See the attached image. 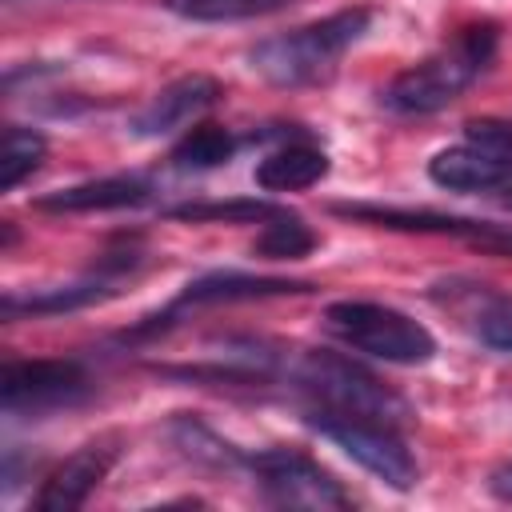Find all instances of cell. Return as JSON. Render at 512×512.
I'll list each match as a JSON object with an SVG mask.
<instances>
[{
  "label": "cell",
  "mask_w": 512,
  "mask_h": 512,
  "mask_svg": "<svg viewBox=\"0 0 512 512\" xmlns=\"http://www.w3.org/2000/svg\"><path fill=\"white\" fill-rule=\"evenodd\" d=\"M172 440L184 456L200 460V464H212V468H244L248 452H240L236 444H228L224 436H216L208 424H200L196 416H180L172 420Z\"/></svg>",
  "instance_id": "obj_19"
},
{
  "label": "cell",
  "mask_w": 512,
  "mask_h": 512,
  "mask_svg": "<svg viewBox=\"0 0 512 512\" xmlns=\"http://www.w3.org/2000/svg\"><path fill=\"white\" fill-rule=\"evenodd\" d=\"M328 152L308 144V140H296V144H284L276 152H268L260 164H256V184L264 192H300V188H312L328 176Z\"/></svg>",
  "instance_id": "obj_14"
},
{
  "label": "cell",
  "mask_w": 512,
  "mask_h": 512,
  "mask_svg": "<svg viewBox=\"0 0 512 512\" xmlns=\"http://www.w3.org/2000/svg\"><path fill=\"white\" fill-rule=\"evenodd\" d=\"M496 200H500V204L512 212V188H500V196H496Z\"/></svg>",
  "instance_id": "obj_26"
},
{
  "label": "cell",
  "mask_w": 512,
  "mask_h": 512,
  "mask_svg": "<svg viewBox=\"0 0 512 512\" xmlns=\"http://www.w3.org/2000/svg\"><path fill=\"white\" fill-rule=\"evenodd\" d=\"M476 336H480V344H488L496 352H512V296L492 300L476 316Z\"/></svg>",
  "instance_id": "obj_22"
},
{
  "label": "cell",
  "mask_w": 512,
  "mask_h": 512,
  "mask_svg": "<svg viewBox=\"0 0 512 512\" xmlns=\"http://www.w3.org/2000/svg\"><path fill=\"white\" fill-rule=\"evenodd\" d=\"M324 328L348 344L352 352H364L384 364L416 368L436 356V336L412 320L408 312L376 300H336L324 308Z\"/></svg>",
  "instance_id": "obj_4"
},
{
  "label": "cell",
  "mask_w": 512,
  "mask_h": 512,
  "mask_svg": "<svg viewBox=\"0 0 512 512\" xmlns=\"http://www.w3.org/2000/svg\"><path fill=\"white\" fill-rule=\"evenodd\" d=\"M496 44H500V28L492 20L464 24L444 48H436L420 64L404 68L380 92V104L396 116H432V112L448 108L452 100H460L464 88H472L488 72Z\"/></svg>",
  "instance_id": "obj_1"
},
{
  "label": "cell",
  "mask_w": 512,
  "mask_h": 512,
  "mask_svg": "<svg viewBox=\"0 0 512 512\" xmlns=\"http://www.w3.org/2000/svg\"><path fill=\"white\" fill-rule=\"evenodd\" d=\"M488 492H492L496 500L512 504V460H508V464H496V468L488 472Z\"/></svg>",
  "instance_id": "obj_25"
},
{
  "label": "cell",
  "mask_w": 512,
  "mask_h": 512,
  "mask_svg": "<svg viewBox=\"0 0 512 512\" xmlns=\"http://www.w3.org/2000/svg\"><path fill=\"white\" fill-rule=\"evenodd\" d=\"M288 380L320 408L332 412H348V416H368V420H384L392 428H400L404 420H412V408L400 392H392L388 384H380L368 368H360L356 360L340 356V352H300L296 360H288Z\"/></svg>",
  "instance_id": "obj_3"
},
{
  "label": "cell",
  "mask_w": 512,
  "mask_h": 512,
  "mask_svg": "<svg viewBox=\"0 0 512 512\" xmlns=\"http://www.w3.org/2000/svg\"><path fill=\"white\" fill-rule=\"evenodd\" d=\"M112 460H116V448L108 440H92V444L76 448L72 456H64L48 472V480L40 484L32 508L36 512H72V508H80L92 496V488L108 476Z\"/></svg>",
  "instance_id": "obj_9"
},
{
  "label": "cell",
  "mask_w": 512,
  "mask_h": 512,
  "mask_svg": "<svg viewBox=\"0 0 512 512\" xmlns=\"http://www.w3.org/2000/svg\"><path fill=\"white\" fill-rule=\"evenodd\" d=\"M428 176L448 192H500V188H512V156L460 144V148L436 152L428 160Z\"/></svg>",
  "instance_id": "obj_10"
},
{
  "label": "cell",
  "mask_w": 512,
  "mask_h": 512,
  "mask_svg": "<svg viewBox=\"0 0 512 512\" xmlns=\"http://www.w3.org/2000/svg\"><path fill=\"white\" fill-rule=\"evenodd\" d=\"M232 152H236V136L228 128H220V124H196V128H188L176 140V148H172L168 160L180 172H208V168L228 164Z\"/></svg>",
  "instance_id": "obj_16"
},
{
  "label": "cell",
  "mask_w": 512,
  "mask_h": 512,
  "mask_svg": "<svg viewBox=\"0 0 512 512\" xmlns=\"http://www.w3.org/2000/svg\"><path fill=\"white\" fill-rule=\"evenodd\" d=\"M292 0H164L168 12L192 24H232V20H256L288 8Z\"/></svg>",
  "instance_id": "obj_20"
},
{
  "label": "cell",
  "mask_w": 512,
  "mask_h": 512,
  "mask_svg": "<svg viewBox=\"0 0 512 512\" xmlns=\"http://www.w3.org/2000/svg\"><path fill=\"white\" fill-rule=\"evenodd\" d=\"M332 216L372 224V228H392V232H436V236H464V240H476L492 228V220H468V216H448L432 208H396V204H332Z\"/></svg>",
  "instance_id": "obj_13"
},
{
  "label": "cell",
  "mask_w": 512,
  "mask_h": 512,
  "mask_svg": "<svg viewBox=\"0 0 512 512\" xmlns=\"http://www.w3.org/2000/svg\"><path fill=\"white\" fill-rule=\"evenodd\" d=\"M464 136H468V144H476V148L512 156V120L480 116V120H468V124H464Z\"/></svg>",
  "instance_id": "obj_23"
},
{
  "label": "cell",
  "mask_w": 512,
  "mask_h": 512,
  "mask_svg": "<svg viewBox=\"0 0 512 512\" xmlns=\"http://www.w3.org/2000/svg\"><path fill=\"white\" fill-rule=\"evenodd\" d=\"M44 152H48V140L36 128L8 124L4 128V152H0V188L12 192L20 180H28L44 164Z\"/></svg>",
  "instance_id": "obj_21"
},
{
  "label": "cell",
  "mask_w": 512,
  "mask_h": 512,
  "mask_svg": "<svg viewBox=\"0 0 512 512\" xmlns=\"http://www.w3.org/2000/svg\"><path fill=\"white\" fill-rule=\"evenodd\" d=\"M244 468L256 476L260 492L280 504V508H348V492L340 488V480L320 468L308 452L296 448H264V452H248Z\"/></svg>",
  "instance_id": "obj_6"
},
{
  "label": "cell",
  "mask_w": 512,
  "mask_h": 512,
  "mask_svg": "<svg viewBox=\"0 0 512 512\" xmlns=\"http://www.w3.org/2000/svg\"><path fill=\"white\" fill-rule=\"evenodd\" d=\"M372 8H340L324 20L268 36L248 52V68L276 88L320 84L336 72V60L368 32Z\"/></svg>",
  "instance_id": "obj_2"
},
{
  "label": "cell",
  "mask_w": 512,
  "mask_h": 512,
  "mask_svg": "<svg viewBox=\"0 0 512 512\" xmlns=\"http://www.w3.org/2000/svg\"><path fill=\"white\" fill-rule=\"evenodd\" d=\"M152 196V180L140 172H120V176H100V180H80L68 188H56L48 196H36L40 212H116V208H136Z\"/></svg>",
  "instance_id": "obj_11"
},
{
  "label": "cell",
  "mask_w": 512,
  "mask_h": 512,
  "mask_svg": "<svg viewBox=\"0 0 512 512\" xmlns=\"http://www.w3.org/2000/svg\"><path fill=\"white\" fill-rule=\"evenodd\" d=\"M276 212H280V204L256 200V196L200 200V204H176V208H168L172 220H188V224H264Z\"/></svg>",
  "instance_id": "obj_18"
},
{
  "label": "cell",
  "mask_w": 512,
  "mask_h": 512,
  "mask_svg": "<svg viewBox=\"0 0 512 512\" xmlns=\"http://www.w3.org/2000/svg\"><path fill=\"white\" fill-rule=\"evenodd\" d=\"M476 252H484V256H512V228L508 224H492L484 236H476V240H468Z\"/></svg>",
  "instance_id": "obj_24"
},
{
  "label": "cell",
  "mask_w": 512,
  "mask_h": 512,
  "mask_svg": "<svg viewBox=\"0 0 512 512\" xmlns=\"http://www.w3.org/2000/svg\"><path fill=\"white\" fill-rule=\"evenodd\" d=\"M304 424L312 432H320L324 440H332L344 456H352L360 468H368L376 480H384L396 492L416 488L420 480V464L408 452V444L400 440V432L384 420H368V416H348V412H332L320 404L304 408Z\"/></svg>",
  "instance_id": "obj_5"
},
{
  "label": "cell",
  "mask_w": 512,
  "mask_h": 512,
  "mask_svg": "<svg viewBox=\"0 0 512 512\" xmlns=\"http://www.w3.org/2000/svg\"><path fill=\"white\" fill-rule=\"evenodd\" d=\"M312 248H316V232L288 208L268 216L260 224V236L252 240V256L260 260H304Z\"/></svg>",
  "instance_id": "obj_17"
},
{
  "label": "cell",
  "mask_w": 512,
  "mask_h": 512,
  "mask_svg": "<svg viewBox=\"0 0 512 512\" xmlns=\"http://www.w3.org/2000/svg\"><path fill=\"white\" fill-rule=\"evenodd\" d=\"M116 296L112 280L108 276H88V280H76V284H56V288H40V292H28V296H16L8 292L4 296V316L16 320V316H56V312H76V308H88V304H100Z\"/></svg>",
  "instance_id": "obj_15"
},
{
  "label": "cell",
  "mask_w": 512,
  "mask_h": 512,
  "mask_svg": "<svg viewBox=\"0 0 512 512\" xmlns=\"http://www.w3.org/2000/svg\"><path fill=\"white\" fill-rule=\"evenodd\" d=\"M88 372L80 360H8L0 372L4 412H48L88 396Z\"/></svg>",
  "instance_id": "obj_7"
},
{
  "label": "cell",
  "mask_w": 512,
  "mask_h": 512,
  "mask_svg": "<svg viewBox=\"0 0 512 512\" xmlns=\"http://www.w3.org/2000/svg\"><path fill=\"white\" fill-rule=\"evenodd\" d=\"M312 292L308 280H284V276H248V272H208L184 284L176 304L180 308H200V304H236V300H268V296H304Z\"/></svg>",
  "instance_id": "obj_12"
},
{
  "label": "cell",
  "mask_w": 512,
  "mask_h": 512,
  "mask_svg": "<svg viewBox=\"0 0 512 512\" xmlns=\"http://www.w3.org/2000/svg\"><path fill=\"white\" fill-rule=\"evenodd\" d=\"M220 100V84L212 76H180L172 84H164L132 120H128V132L132 136H168L184 124H192L200 112H208L212 104Z\"/></svg>",
  "instance_id": "obj_8"
}]
</instances>
